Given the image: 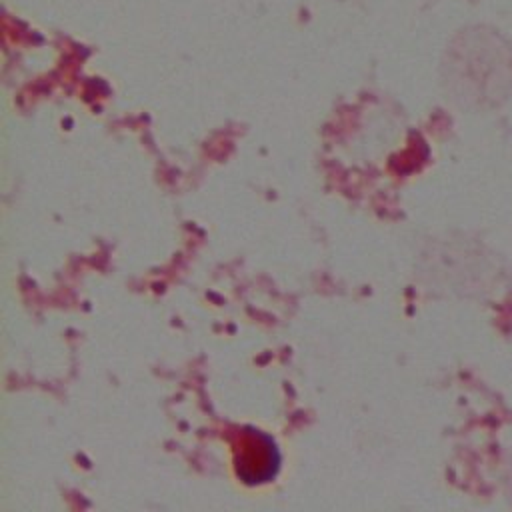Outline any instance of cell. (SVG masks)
Here are the masks:
<instances>
[{
    "label": "cell",
    "mask_w": 512,
    "mask_h": 512,
    "mask_svg": "<svg viewBox=\"0 0 512 512\" xmlns=\"http://www.w3.org/2000/svg\"><path fill=\"white\" fill-rule=\"evenodd\" d=\"M280 466V454L274 440L254 428L240 432L234 446V468L242 482L262 484L276 476Z\"/></svg>",
    "instance_id": "cell-1"
}]
</instances>
